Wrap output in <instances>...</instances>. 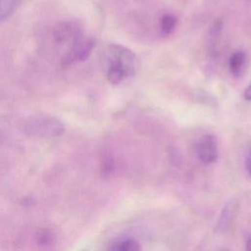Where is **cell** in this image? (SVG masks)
Listing matches in <instances>:
<instances>
[{
  "label": "cell",
  "mask_w": 251,
  "mask_h": 251,
  "mask_svg": "<svg viewBox=\"0 0 251 251\" xmlns=\"http://www.w3.org/2000/svg\"><path fill=\"white\" fill-rule=\"evenodd\" d=\"M108 68L120 69L127 75L133 74L136 69V57L127 48L121 45H110L106 51Z\"/></svg>",
  "instance_id": "obj_2"
},
{
  "label": "cell",
  "mask_w": 251,
  "mask_h": 251,
  "mask_svg": "<svg viewBox=\"0 0 251 251\" xmlns=\"http://www.w3.org/2000/svg\"><path fill=\"white\" fill-rule=\"evenodd\" d=\"M197 155L204 164H212L218 157L217 140L213 135L204 136L197 145Z\"/></svg>",
  "instance_id": "obj_4"
},
{
  "label": "cell",
  "mask_w": 251,
  "mask_h": 251,
  "mask_svg": "<svg viewBox=\"0 0 251 251\" xmlns=\"http://www.w3.org/2000/svg\"><path fill=\"white\" fill-rule=\"evenodd\" d=\"M245 251H251V237L247 240V243L245 246Z\"/></svg>",
  "instance_id": "obj_11"
},
{
  "label": "cell",
  "mask_w": 251,
  "mask_h": 251,
  "mask_svg": "<svg viewBox=\"0 0 251 251\" xmlns=\"http://www.w3.org/2000/svg\"><path fill=\"white\" fill-rule=\"evenodd\" d=\"M126 76V75L125 74V72H123L120 69H115V68L107 69V78L111 83L117 84V83L121 82Z\"/></svg>",
  "instance_id": "obj_8"
},
{
  "label": "cell",
  "mask_w": 251,
  "mask_h": 251,
  "mask_svg": "<svg viewBox=\"0 0 251 251\" xmlns=\"http://www.w3.org/2000/svg\"><path fill=\"white\" fill-rule=\"evenodd\" d=\"M237 211L238 203L234 199H230L225 204L216 225V231L218 233H226L229 230L236 217Z\"/></svg>",
  "instance_id": "obj_3"
},
{
  "label": "cell",
  "mask_w": 251,
  "mask_h": 251,
  "mask_svg": "<svg viewBox=\"0 0 251 251\" xmlns=\"http://www.w3.org/2000/svg\"><path fill=\"white\" fill-rule=\"evenodd\" d=\"M107 251H141L139 243L132 237L120 236L108 246Z\"/></svg>",
  "instance_id": "obj_5"
},
{
  "label": "cell",
  "mask_w": 251,
  "mask_h": 251,
  "mask_svg": "<svg viewBox=\"0 0 251 251\" xmlns=\"http://www.w3.org/2000/svg\"><path fill=\"white\" fill-rule=\"evenodd\" d=\"M246 169H247V172H248L249 176H251V149L249 150L248 155H247V159H246Z\"/></svg>",
  "instance_id": "obj_9"
},
{
  "label": "cell",
  "mask_w": 251,
  "mask_h": 251,
  "mask_svg": "<svg viewBox=\"0 0 251 251\" xmlns=\"http://www.w3.org/2000/svg\"><path fill=\"white\" fill-rule=\"evenodd\" d=\"M244 97L247 100H251V84L246 88V90L244 92Z\"/></svg>",
  "instance_id": "obj_10"
},
{
  "label": "cell",
  "mask_w": 251,
  "mask_h": 251,
  "mask_svg": "<svg viewBox=\"0 0 251 251\" xmlns=\"http://www.w3.org/2000/svg\"><path fill=\"white\" fill-rule=\"evenodd\" d=\"M225 251H226V250H225Z\"/></svg>",
  "instance_id": "obj_14"
},
{
  "label": "cell",
  "mask_w": 251,
  "mask_h": 251,
  "mask_svg": "<svg viewBox=\"0 0 251 251\" xmlns=\"http://www.w3.org/2000/svg\"><path fill=\"white\" fill-rule=\"evenodd\" d=\"M0 138H1V132H0Z\"/></svg>",
  "instance_id": "obj_12"
},
{
  "label": "cell",
  "mask_w": 251,
  "mask_h": 251,
  "mask_svg": "<svg viewBox=\"0 0 251 251\" xmlns=\"http://www.w3.org/2000/svg\"><path fill=\"white\" fill-rule=\"evenodd\" d=\"M176 24V19L172 15H165L161 19V29L163 33L169 34L173 31Z\"/></svg>",
  "instance_id": "obj_7"
},
{
  "label": "cell",
  "mask_w": 251,
  "mask_h": 251,
  "mask_svg": "<svg viewBox=\"0 0 251 251\" xmlns=\"http://www.w3.org/2000/svg\"><path fill=\"white\" fill-rule=\"evenodd\" d=\"M0 4H1V0H0Z\"/></svg>",
  "instance_id": "obj_13"
},
{
  "label": "cell",
  "mask_w": 251,
  "mask_h": 251,
  "mask_svg": "<svg viewBox=\"0 0 251 251\" xmlns=\"http://www.w3.org/2000/svg\"><path fill=\"white\" fill-rule=\"evenodd\" d=\"M25 133L39 137H55L63 133L64 126L56 118L37 115L29 118L24 126Z\"/></svg>",
  "instance_id": "obj_1"
},
{
  "label": "cell",
  "mask_w": 251,
  "mask_h": 251,
  "mask_svg": "<svg viewBox=\"0 0 251 251\" xmlns=\"http://www.w3.org/2000/svg\"><path fill=\"white\" fill-rule=\"evenodd\" d=\"M245 62V54L241 51L234 53L229 60V69L234 75H238Z\"/></svg>",
  "instance_id": "obj_6"
}]
</instances>
